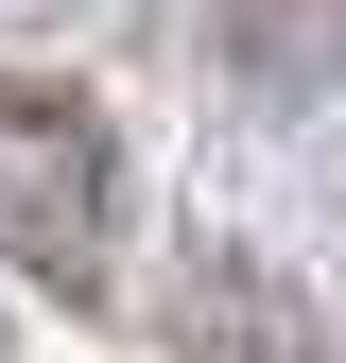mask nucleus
Instances as JSON below:
<instances>
[{
	"label": "nucleus",
	"instance_id": "nucleus-1",
	"mask_svg": "<svg viewBox=\"0 0 346 363\" xmlns=\"http://www.w3.org/2000/svg\"><path fill=\"white\" fill-rule=\"evenodd\" d=\"M0 259H35L52 294H104V259H121V139H104L86 86L0 69Z\"/></svg>",
	"mask_w": 346,
	"mask_h": 363
},
{
	"label": "nucleus",
	"instance_id": "nucleus-2",
	"mask_svg": "<svg viewBox=\"0 0 346 363\" xmlns=\"http://www.w3.org/2000/svg\"><path fill=\"white\" fill-rule=\"evenodd\" d=\"M173 363H329V329H312V294H294L277 259L191 242L173 259Z\"/></svg>",
	"mask_w": 346,
	"mask_h": 363
},
{
	"label": "nucleus",
	"instance_id": "nucleus-3",
	"mask_svg": "<svg viewBox=\"0 0 346 363\" xmlns=\"http://www.w3.org/2000/svg\"><path fill=\"white\" fill-rule=\"evenodd\" d=\"M208 69L242 104H329L346 86V0H208Z\"/></svg>",
	"mask_w": 346,
	"mask_h": 363
}]
</instances>
